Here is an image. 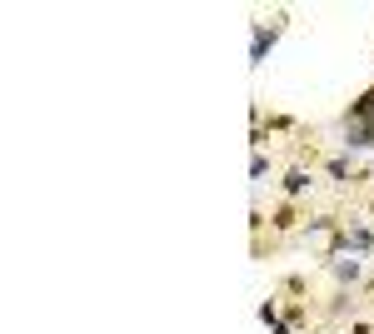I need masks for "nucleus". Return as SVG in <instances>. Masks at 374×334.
Here are the masks:
<instances>
[{"label": "nucleus", "mask_w": 374, "mask_h": 334, "mask_svg": "<svg viewBox=\"0 0 374 334\" xmlns=\"http://www.w3.org/2000/svg\"><path fill=\"white\" fill-rule=\"evenodd\" d=\"M344 125H374V90H364V95H359V100L349 105Z\"/></svg>", "instance_id": "nucleus-1"}, {"label": "nucleus", "mask_w": 374, "mask_h": 334, "mask_svg": "<svg viewBox=\"0 0 374 334\" xmlns=\"http://www.w3.org/2000/svg\"><path fill=\"white\" fill-rule=\"evenodd\" d=\"M344 150H374V125H344Z\"/></svg>", "instance_id": "nucleus-2"}, {"label": "nucleus", "mask_w": 374, "mask_h": 334, "mask_svg": "<svg viewBox=\"0 0 374 334\" xmlns=\"http://www.w3.org/2000/svg\"><path fill=\"white\" fill-rule=\"evenodd\" d=\"M309 185H314V180H309V170H290V175H285V195H290V200H299Z\"/></svg>", "instance_id": "nucleus-4"}, {"label": "nucleus", "mask_w": 374, "mask_h": 334, "mask_svg": "<svg viewBox=\"0 0 374 334\" xmlns=\"http://www.w3.org/2000/svg\"><path fill=\"white\" fill-rule=\"evenodd\" d=\"M325 170H330V180H340V185H349V160H344V155H335V160L325 165Z\"/></svg>", "instance_id": "nucleus-6"}, {"label": "nucleus", "mask_w": 374, "mask_h": 334, "mask_svg": "<svg viewBox=\"0 0 374 334\" xmlns=\"http://www.w3.org/2000/svg\"><path fill=\"white\" fill-rule=\"evenodd\" d=\"M335 280L340 285H354L359 280V259H335Z\"/></svg>", "instance_id": "nucleus-5"}, {"label": "nucleus", "mask_w": 374, "mask_h": 334, "mask_svg": "<svg viewBox=\"0 0 374 334\" xmlns=\"http://www.w3.org/2000/svg\"><path fill=\"white\" fill-rule=\"evenodd\" d=\"M354 334H374V329H364V324H359V329H354Z\"/></svg>", "instance_id": "nucleus-10"}, {"label": "nucleus", "mask_w": 374, "mask_h": 334, "mask_svg": "<svg viewBox=\"0 0 374 334\" xmlns=\"http://www.w3.org/2000/svg\"><path fill=\"white\" fill-rule=\"evenodd\" d=\"M275 334H295V324H285V319H280V324H275Z\"/></svg>", "instance_id": "nucleus-9"}, {"label": "nucleus", "mask_w": 374, "mask_h": 334, "mask_svg": "<svg viewBox=\"0 0 374 334\" xmlns=\"http://www.w3.org/2000/svg\"><path fill=\"white\" fill-rule=\"evenodd\" d=\"M250 175H254V180H264V175H270V160H264L259 150H254V165H250Z\"/></svg>", "instance_id": "nucleus-8"}, {"label": "nucleus", "mask_w": 374, "mask_h": 334, "mask_svg": "<svg viewBox=\"0 0 374 334\" xmlns=\"http://www.w3.org/2000/svg\"><path fill=\"white\" fill-rule=\"evenodd\" d=\"M275 35H280V30H264V25H254V50H250V60H254V65L264 60V50L275 45Z\"/></svg>", "instance_id": "nucleus-3"}, {"label": "nucleus", "mask_w": 374, "mask_h": 334, "mask_svg": "<svg viewBox=\"0 0 374 334\" xmlns=\"http://www.w3.org/2000/svg\"><path fill=\"white\" fill-rule=\"evenodd\" d=\"M290 225H295V210L280 205V210H275V230H290Z\"/></svg>", "instance_id": "nucleus-7"}]
</instances>
